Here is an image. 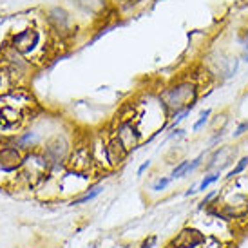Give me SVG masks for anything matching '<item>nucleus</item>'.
I'll use <instances>...</instances> for the list:
<instances>
[{
    "mask_svg": "<svg viewBox=\"0 0 248 248\" xmlns=\"http://www.w3.org/2000/svg\"><path fill=\"white\" fill-rule=\"evenodd\" d=\"M201 94L200 83L190 78H181L178 82L170 83L169 87L159 93L158 102L165 109L167 116L172 118L183 110H192L194 105L198 104Z\"/></svg>",
    "mask_w": 248,
    "mask_h": 248,
    "instance_id": "f257e3e1",
    "label": "nucleus"
},
{
    "mask_svg": "<svg viewBox=\"0 0 248 248\" xmlns=\"http://www.w3.org/2000/svg\"><path fill=\"white\" fill-rule=\"evenodd\" d=\"M112 134L116 136L124 147L127 149V152L134 151L140 143H141V129L138 127L136 116H122L118 118V125L114 127Z\"/></svg>",
    "mask_w": 248,
    "mask_h": 248,
    "instance_id": "f03ea898",
    "label": "nucleus"
},
{
    "mask_svg": "<svg viewBox=\"0 0 248 248\" xmlns=\"http://www.w3.org/2000/svg\"><path fill=\"white\" fill-rule=\"evenodd\" d=\"M65 165L69 167L71 172L91 176L93 170L96 169V163H94V158H93V151H91V143L76 145L75 149L71 151Z\"/></svg>",
    "mask_w": 248,
    "mask_h": 248,
    "instance_id": "7ed1b4c3",
    "label": "nucleus"
},
{
    "mask_svg": "<svg viewBox=\"0 0 248 248\" xmlns=\"http://www.w3.org/2000/svg\"><path fill=\"white\" fill-rule=\"evenodd\" d=\"M71 143L63 136H55L49 141H46L44 149H42V156L46 158V161L49 163V167H60L62 163H67V158L71 154Z\"/></svg>",
    "mask_w": 248,
    "mask_h": 248,
    "instance_id": "20e7f679",
    "label": "nucleus"
},
{
    "mask_svg": "<svg viewBox=\"0 0 248 248\" xmlns=\"http://www.w3.org/2000/svg\"><path fill=\"white\" fill-rule=\"evenodd\" d=\"M42 42V33L36 28H26L24 31H18L11 36L9 46L13 49H16L20 55L29 56L33 55L36 49L40 47Z\"/></svg>",
    "mask_w": 248,
    "mask_h": 248,
    "instance_id": "39448f33",
    "label": "nucleus"
},
{
    "mask_svg": "<svg viewBox=\"0 0 248 248\" xmlns=\"http://www.w3.org/2000/svg\"><path fill=\"white\" fill-rule=\"evenodd\" d=\"M207 241V234L194 225H186L179 230L167 248H201Z\"/></svg>",
    "mask_w": 248,
    "mask_h": 248,
    "instance_id": "423d86ee",
    "label": "nucleus"
},
{
    "mask_svg": "<svg viewBox=\"0 0 248 248\" xmlns=\"http://www.w3.org/2000/svg\"><path fill=\"white\" fill-rule=\"evenodd\" d=\"M4 67H6L7 76H13V78H22V76L29 75L31 71V62L24 55H20L16 49H13L11 46H7L4 49Z\"/></svg>",
    "mask_w": 248,
    "mask_h": 248,
    "instance_id": "0eeeda50",
    "label": "nucleus"
},
{
    "mask_svg": "<svg viewBox=\"0 0 248 248\" xmlns=\"http://www.w3.org/2000/svg\"><path fill=\"white\" fill-rule=\"evenodd\" d=\"M46 22H47L49 29L58 36H67L71 35V29H73V24H71V15L63 9V7L56 6L47 9L46 13Z\"/></svg>",
    "mask_w": 248,
    "mask_h": 248,
    "instance_id": "6e6552de",
    "label": "nucleus"
},
{
    "mask_svg": "<svg viewBox=\"0 0 248 248\" xmlns=\"http://www.w3.org/2000/svg\"><path fill=\"white\" fill-rule=\"evenodd\" d=\"M22 151L15 145H2L0 149V170L2 172H15L18 167L24 165Z\"/></svg>",
    "mask_w": 248,
    "mask_h": 248,
    "instance_id": "1a4fd4ad",
    "label": "nucleus"
},
{
    "mask_svg": "<svg viewBox=\"0 0 248 248\" xmlns=\"http://www.w3.org/2000/svg\"><path fill=\"white\" fill-rule=\"evenodd\" d=\"M105 149H107V161H109V167L114 169V167H120L127 158V149L124 147V143L110 132L109 136L105 138Z\"/></svg>",
    "mask_w": 248,
    "mask_h": 248,
    "instance_id": "9d476101",
    "label": "nucleus"
},
{
    "mask_svg": "<svg viewBox=\"0 0 248 248\" xmlns=\"http://www.w3.org/2000/svg\"><path fill=\"white\" fill-rule=\"evenodd\" d=\"M235 158V149L234 147H219L217 151H214L210 156L207 169H214V172H221L225 167H228Z\"/></svg>",
    "mask_w": 248,
    "mask_h": 248,
    "instance_id": "9b49d317",
    "label": "nucleus"
},
{
    "mask_svg": "<svg viewBox=\"0 0 248 248\" xmlns=\"http://www.w3.org/2000/svg\"><path fill=\"white\" fill-rule=\"evenodd\" d=\"M36 143H38V134L31 131L24 132V134L15 138V147H18L20 151H29V149H33Z\"/></svg>",
    "mask_w": 248,
    "mask_h": 248,
    "instance_id": "f8f14e48",
    "label": "nucleus"
},
{
    "mask_svg": "<svg viewBox=\"0 0 248 248\" xmlns=\"http://www.w3.org/2000/svg\"><path fill=\"white\" fill-rule=\"evenodd\" d=\"M102 192H104V186H102V185L91 186V188H87V190H85L82 196H78V198H75V200L71 201V205H85V203L93 201L94 198H98V196H100Z\"/></svg>",
    "mask_w": 248,
    "mask_h": 248,
    "instance_id": "ddd939ff",
    "label": "nucleus"
},
{
    "mask_svg": "<svg viewBox=\"0 0 248 248\" xmlns=\"http://www.w3.org/2000/svg\"><path fill=\"white\" fill-rule=\"evenodd\" d=\"M247 169H248V156H243V158L237 159L235 167H232V169L227 172V176H225V181H227V183H230V181H235V179L239 178V176H241Z\"/></svg>",
    "mask_w": 248,
    "mask_h": 248,
    "instance_id": "4468645a",
    "label": "nucleus"
},
{
    "mask_svg": "<svg viewBox=\"0 0 248 248\" xmlns=\"http://www.w3.org/2000/svg\"><path fill=\"white\" fill-rule=\"evenodd\" d=\"M221 179V172H208L207 176H203L200 183H198V192H207L212 185H216Z\"/></svg>",
    "mask_w": 248,
    "mask_h": 248,
    "instance_id": "2eb2a0df",
    "label": "nucleus"
},
{
    "mask_svg": "<svg viewBox=\"0 0 248 248\" xmlns=\"http://www.w3.org/2000/svg\"><path fill=\"white\" fill-rule=\"evenodd\" d=\"M188 165H190V159H181L178 165L172 169V172H170V179H181V178H186L188 174H186V170H188Z\"/></svg>",
    "mask_w": 248,
    "mask_h": 248,
    "instance_id": "dca6fc26",
    "label": "nucleus"
},
{
    "mask_svg": "<svg viewBox=\"0 0 248 248\" xmlns=\"http://www.w3.org/2000/svg\"><path fill=\"white\" fill-rule=\"evenodd\" d=\"M78 6L83 7L85 11H91V13H98L100 9H104L105 0H78Z\"/></svg>",
    "mask_w": 248,
    "mask_h": 248,
    "instance_id": "f3484780",
    "label": "nucleus"
},
{
    "mask_svg": "<svg viewBox=\"0 0 248 248\" xmlns=\"http://www.w3.org/2000/svg\"><path fill=\"white\" fill-rule=\"evenodd\" d=\"M172 183V179H170V176H159L154 183H152L151 190L152 192H163V190H167V186Z\"/></svg>",
    "mask_w": 248,
    "mask_h": 248,
    "instance_id": "a211bd4d",
    "label": "nucleus"
},
{
    "mask_svg": "<svg viewBox=\"0 0 248 248\" xmlns=\"http://www.w3.org/2000/svg\"><path fill=\"white\" fill-rule=\"evenodd\" d=\"M210 116H212V109H207V110H203L201 112V116H200V120L194 124V127H192V131L194 132H198L203 127V125H207L208 124V120H210Z\"/></svg>",
    "mask_w": 248,
    "mask_h": 248,
    "instance_id": "6ab92c4d",
    "label": "nucleus"
},
{
    "mask_svg": "<svg viewBox=\"0 0 248 248\" xmlns=\"http://www.w3.org/2000/svg\"><path fill=\"white\" fill-rule=\"evenodd\" d=\"M245 132H248V122H243L237 129H235V132H234V138H239V136H243Z\"/></svg>",
    "mask_w": 248,
    "mask_h": 248,
    "instance_id": "aec40b11",
    "label": "nucleus"
},
{
    "mask_svg": "<svg viewBox=\"0 0 248 248\" xmlns=\"http://www.w3.org/2000/svg\"><path fill=\"white\" fill-rule=\"evenodd\" d=\"M151 169V159H147L145 163H141V167L138 169V176H143V172L145 170H149Z\"/></svg>",
    "mask_w": 248,
    "mask_h": 248,
    "instance_id": "412c9836",
    "label": "nucleus"
},
{
    "mask_svg": "<svg viewBox=\"0 0 248 248\" xmlns=\"http://www.w3.org/2000/svg\"><path fill=\"white\" fill-rule=\"evenodd\" d=\"M156 243H158V239H156V237L152 235V237H149V239H147V241L143 243V247H141V248H152L154 245H156Z\"/></svg>",
    "mask_w": 248,
    "mask_h": 248,
    "instance_id": "4be33fe9",
    "label": "nucleus"
},
{
    "mask_svg": "<svg viewBox=\"0 0 248 248\" xmlns=\"http://www.w3.org/2000/svg\"><path fill=\"white\" fill-rule=\"evenodd\" d=\"M2 78H4V73H0V91H2Z\"/></svg>",
    "mask_w": 248,
    "mask_h": 248,
    "instance_id": "5701e85b",
    "label": "nucleus"
}]
</instances>
